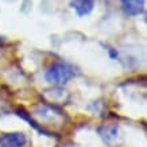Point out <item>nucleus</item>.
<instances>
[{
	"mask_svg": "<svg viewBox=\"0 0 147 147\" xmlns=\"http://www.w3.org/2000/svg\"><path fill=\"white\" fill-rule=\"evenodd\" d=\"M98 135L107 144H112L119 138V127L117 125H102L98 128Z\"/></svg>",
	"mask_w": 147,
	"mask_h": 147,
	"instance_id": "obj_5",
	"label": "nucleus"
},
{
	"mask_svg": "<svg viewBox=\"0 0 147 147\" xmlns=\"http://www.w3.org/2000/svg\"><path fill=\"white\" fill-rule=\"evenodd\" d=\"M45 94L50 102H58V101H63L65 100V90L59 89V88L46 90Z\"/></svg>",
	"mask_w": 147,
	"mask_h": 147,
	"instance_id": "obj_6",
	"label": "nucleus"
},
{
	"mask_svg": "<svg viewBox=\"0 0 147 147\" xmlns=\"http://www.w3.org/2000/svg\"><path fill=\"white\" fill-rule=\"evenodd\" d=\"M76 76V70L74 67L66 62H58L54 63L47 69L46 71V80L50 84L57 85V86H62L66 82Z\"/></svg>",
	"mask_w": 147,
	"mask_h": 147,
	"instance_id": "obj_1",
	"label": "nucleus"
},
{
	"mask_svg": "<svg viewBox=\"0 0 147 147\" xmlns=\"http://www.w3.org/2000/svg\"><path fill=\"white\" fill-rule=\"evenodd\" d=\"M121 7L127 15L136 16L144 12V0H121Z\"/></svg>",
	"mask_w": 147,
	"mask_h": 147,
	"instance_id": "obj_3",
	"label": "nucleus"
},
{
	"mask_svg": "<svg viewBox=\"0 0 147 147\" xmlns=\"http://www.w3.org/2000/svg\"><path fill=\"white\" fill-rule=\"evenodd\" d=\"M70 7L78 16H86L89 15L94 8V0H73L70 3Z\"/></svg>",
	"mask_w": 147,
	"mask_h": 147,
	"instance_id": "obj_4",
	"label": "nucleus"
},
{
	"mask_svg": "<svg viewBox=\"0 0 147 147\" xmlns=\"http://www.w3.org/2000/svg\"><path fill=\"white\" fill-rule=\"evenodd\" d=\"M27 136L23 132H5L0 136V147H24Z\"/></svg>",
	"mask_w": 147,
	"mask_h": 147,
	"instance_id": "obj_2",
	"label": "nucleus"
}]
</instances>
